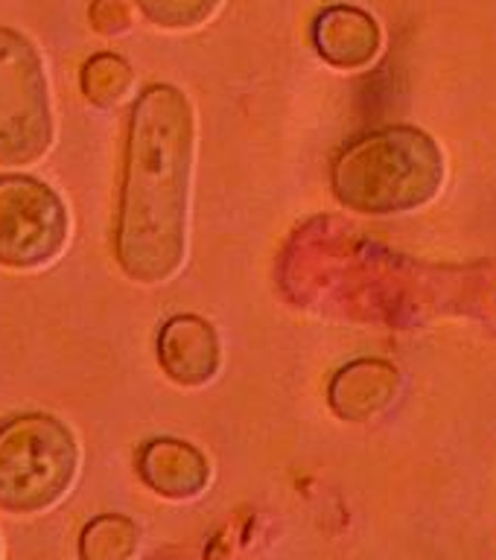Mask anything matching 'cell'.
<instances>
[{
    "label": "cell",
    "instance_id": "obj_1",
    "mask_svg": "<svg viewBox=\"0 0 496 560\" xmlns=\"http://www.w3.org/2000/svg\"><path fill=\"white\" fill-rule=\"evenodd\" d=\"M193 112L182 91L149 88L131 112L117 219V260L129 278H173L187 248Z\"/></svg>",
    "mask_w": 496,
    "mask_h": 560
},
{
    "label": "cell",
    "instance_id": "obj_2",
    "mask_svg": "<svg viewBox=\"0 0 496 560\" xmlns=\"http://www.w3.org/2000/svg\"><path fill=\"white\" fill-rule=\"evenodd\" d=\"M445 182V158L418 129H383L357 140L333 166V190L348 208L401 213L427 205Z\"/></svg>",
    "mask_w": 496,
    "mask_h": 560
},
{
    "label": "cell",
    "instance_id": "obj_3",
    "mask_svg": "<svg viewBox=\"0 0 496 560\" xmlns=\"http://www.w3.org/2000/svg\"><path fill=\"white\" fill-rule=\"evenodd\" d=\"M77 441L47 415L0 423V505L21 514L50 508L77 472Z\"/></svg>",
    "mask_w": 496,
    "mask_h": 560
},
{
    "label": "cell",
    "instance_id": "obj_4",
    "mask_svg": "<svg viewBox=\"0 0 496 560\" xmlns=\"http://www.w3.org/2000/svg\"><path fill=\"white\" fill-rule=\"evenodd\" d=\"M53 117L38 52L0 30V164L26 166L50 149Z\"/></svg>",
    "mask_w": 496,
    "mask_h": 560
},
{
    "label": "cell",
    "instance_id": "obj_5",
    "mask_svg": "<svg viewBox=\"0 0 496 560\" xmlns=\"http://www.w3.org/2000/svg\"><path fill=\"white\" fill-rule=\"evenodd\" d=\"M68 243V210L47 184L7 175L0 178V262L35 269L59 257Z\"/></svg>",
    "mask_w": 496,
    "mask_h": 560
},
{
    "label": "cell",
    "instance_id": "obj_6",
    "mask_svg": "<svg viewBox=\"0 0 496 560\" xmlns=\"http://www.w3.org/2000/svg\"><path fill=\"white\" fill-rule=\"evenodd\" d=\"M158 357L175 383H208L219 368L217 332L196 315H178L173 322H166L158 336Z\"/></svg>",
    "mask_w": 496,
    "mask_h": 560
},
{
    "label": "cell",
    "instance_id": "obj_7",
    "mask_svg": "<svg viewBox=\"0 0 496 560\" xmlns=\"http://www.w3.org/2000/svg\"><path fill=\"white\" fill-rule=\"evenodd\" d=\"M315 47L336 68H362L380 50V30L366 12L336 7L319 15L313 30Z\"/></svg>",
    "mask_w": 496,
    "mask_h": 560
},
{
    "label": "cell",
    "instance_id": "obj_8",
    "mask_svg": "<svg viewBox=\"0 0 496 560\" xmlns=\"http://www.w3.org/2000/svg\"><path fill=\"white\" fill-rule=\"evenodd\" d=\"M397 374L385 362H357L333 380L331 400L342 418L362 420L392 400Z\"/></svg>",
    "mask_w": 496,
    "mask_h": 560
},
{
    "label": "cell",
    "instance_id": "obj_9",
    "mask_svg": "<svg viewBox=\"0 0 496 560\" xmlns=\"http://www.w3.org/2000/svg\"><path fill=\"white\" fill-rule=\"evenodd\" d=\"M140 470L147 476L152 488H158L166 497H187L205 485V462L201 455L187 444L178 441H155L147 446L140 458Z\"/></svg>",
    "mask_w": 496,
    "mask_h": 560
},
{
    "label": "cell",
    "instance_id": "obj_10",
    "mask_svg": "<svg viewBox=\"0 0 496 560\" xmlns=\"http://www.w3.org/2000/svg\"><path fill=\"white\" fill-rule=\"evenodd\" d=\"M131 85L129 65L117 56H96L85 65L82 73V88H85L88 100L96 105H114L120 103Z\"/></svg>",
    "mask_w": 496,
    "mask_h": 560
},
{
    "label": "cell",
    "instance_id": "obj_11",
    "mask_svg": "<svg viewBox=\"0 0 496 560\" xmlns=\"http://www.w3.org/2000/svg\"><path fill=\"white\" fill-rule=\"evenodd\" d=\"M138 3L147 18H152L158 26H170V30L205 24L219 7V0H138Z\"/></svg>",
    "mask_w": 496,
    "mask_h": 560
}]
</instances>
